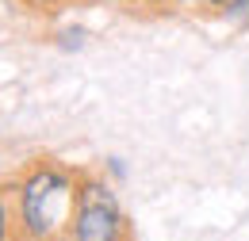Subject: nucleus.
<instances>
[{"instance_id":"obj_8","label":"nucleus","mask_w":249,"mask_h":241,"mask_svg":"<svg viewBox=\"0 0 249 241\" xmlns=\"http://www.w3.org/2000/svg\"><path fill=\"white\" fill-rule=\"evenodd\" d=\"M107 4H138V0H107Z\"/></svg>"},{"instance_id":"obj_2","label":"nucleus","mask_w":249,"mask_h":241,"mask_svg":"<svg viewBox=\"0 0 249 241\" xmlns=\"http://www.w3.org/2000/svg\"><path fill=\"white\" fill-rule=\"evenodd\" d=\"M69 241H130L126 218L111 188L92 172H77V207H73Z\"/></svg>"},{"instance_id":"obj_6","label":"nucleus","mask_w":249,"mask_h":241,"mask_svg":"<svg viewBox=\"0 0 249 241\" xmlns=\"http://www.w3.org/2000/svg\"><path fill=\"white\" fill-rule=\"evenodd\" d=\"M169 4H173V0H138V8H146L150 16H157V12H165Z\"/></svg>"},{"instance_id":"obj_4","label":"nucleus","mask_w":249,"mask_h":241,"mask_svg":"<svg viewBox=\"0 0 249 241\" xmlns=\"http://www.w3.org/2000/svg\"><path fill=\"white\" fill-rule=\"evenodd\" d=\"M222 19H226V23H238V27H246V23H249V0H226V8H222Z\"/></svg>"},{"instance_id":"obj_7","label":"nucleus","mask_w":249,"mask_h":241,"mask_svg":"<svg viewBox=\"0 0 249 241\" xmlns=\"http://www.w3.org/2000/svg\"><path fill=\"white\" fill-rule=\"evenodd\" d=\"M81 42H85V31L77 27V31H65L62 34V46H81Z\"/></svg>"},{"instance_id":"obj_3","label":"nucleus","mask_w":249,"mask_h":241,"mask_svg":"<svg viewBox=\"0 0 249 241\" xmlns=\"http://www.w3.org/2000/svg\"><path fill=\"white\" fill-rule=\"evenodd\" d=\"M173 8H184V12H207V16H222L226 0H173Z\"/></svg>"},{"instance_id":"obj_5","label":"nucleus","mask_w":249,"mask_h":241,"mask_svg":"<svg viewBox=\"0 0 249 241\" xmlns=\"http://www.w3.org/2000/svg\"><path fill=\"white\" fill-rule=\"evenodd\" d=\"M12 238H16V222L8 218V203L0 195V241H12Z\"/></svg>"},{"instance_id":"obj_1","label":"nucleus","mask_w":249,"mask_h":241,"mask_svg":"<svg viewBox=\"0 0 249 241\" xmlns=\"http://www.w3.org/2000/svg\"><path fill=\"white\" fill-rule=\"evenodd\" d=\"M16 241H69L77 207V172L58 161H35L16 184Z\"/></svg>"}]
</instances>
